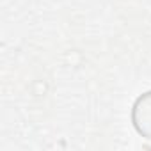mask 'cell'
Here are the masks:
<instances>
[{
	"label": "cell",
	"mask_w": 151,
	"mask_h": 151,
	"mask_svg": "<svg viewBox=\"0 0 151 151\" xmlns=\"http://www.w3.org/2000/svg\"><path fill=\"white\" fill-rule=\"evenodd\" d=\"M132 124L135 132L151 140V91L142 93L132 105Z\"/></svg>",
	"instance_id": "6da1fadb"
}]
</instances>
